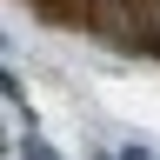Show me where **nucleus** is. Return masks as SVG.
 I'll use <instances>...</instances> for the list:
<instances>
[{"mask_svg": "<svg viewBox=\"0 0 160 160\" xmlns=\"http://www.w3.org/2000/svg\"><path fill=\"white\" fill-rule=\"evenodd\" d=\"M27 13H40L47 27L107 40L120 53H147L160 60V0H20Z\"/></svg>", "mask_w": 160, "mask_h": 160, "instance_id": "obj_1", "label": "nucleus"}]
</instances>
